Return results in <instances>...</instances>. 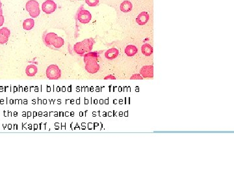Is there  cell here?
Here are the masks:
<instances>
[{
  "label": "cell",
  "mask_w": 234,
  "mask_h": 176,
  "mask_svg": "<svg viewBox=\"0 0 234 176\" xmlns=\"http://www.w3.org/2000/svg\"><path fill=\"white\" fill-rule=\"evenodd\" d=\"M77 18L79 21L82 24H87L92 19V15L91 13L87 10L82 9L79 11L77 14Z\"/></svg>",
  "instance_id": "cell-5"
},
{
  "label": "cell",
  "mask_w": 234,
  "mask_h": 176,
  "mask_svg": "<svg viewBox=\"0 0 234 176\" xmlns=\"http://www.w3.org/2000/svg\"><path fill=\"white\" fill-rule=\"evenodd\" d=\"M26 10L32 18H36L40 14L39 4L36 0H29L25 5Z\"/></svg>",
  "instance_id": "cell-3"
},
{
  "label": "cell",
  "mask_w": 234,
  "mask_h": 176,
  "mask_svg": "<svg viewBox=\"0 0 234 176\" xmlns=\"http://www.w3.org/2000/svg\"><path fill=\"white\" fill-rule=\"evenodd\" d=\"M142 53L146 56H150L153 54L152 46L149 44H144L141 47Z\"/></svg>",
  "instance_id": "cell-14"
},
{
  "label": "cell",
  "mask_w": 234,
  "mask_h": 176,
  "mask_svg": "<svg viewBox=\"0 0 234 176\" xmlns=\"http://www.w3.org/2000/svg\"><path fill=\"white\" fill-rule=\"evenodd\" d=\"M140 75L144 78H153L154 67L153 65H146L143 67L140 71Z\"/></svg>",
  "instance_id": "cell-7"
},
{
  "label": "cell",
  "mask_w": 234,
  "mask_h": 176,
  "mask_svg": "<svg viewBox=\"0 0 234 176\" xmlns=\"http://www.w3.org/2000/svg\"><path fill=\"white\" fill-rule=\"evenodd\" d=\"M64 44H65L64 39L60 37H57L52 46H54L56 48H60L64 45Z\"/></svg>",
  "instance_id": "cell-17"
},
{
  "label": "cell",
  "mask_w": 234,
  "mask_h": 176,
  "mask_svg": "<svg viewBox=\"0 0 234 176\" xmlns=\"http://www.w3.org/2000/svg\"><path fill=\"white\" fill-rule=\"evenodd\" d=\"M46 76L50 80H57L60 78L61 72L58 66L55 65H50L46 70Z\"/></svg>",
  "instance_id": "cell-4"
},
{
  "label": "cell",
  "mask_w": 234,
  "mask_h": 176,
  "mask_svg": "<svg viewBox=\"0 0 234 176\" xmlns=\"http://www.w3.org/2000/svg\"><path fill=\"white\" fill-rule=\"evenodd\" d=\"M25 72L28 76H33L37 72V67L35 65H29L26 68Z\"/></svg>",
  "instance_id": "cell-16"
},
{
  "label": "cell",
  "mask_w": 234,
  "mask_h": 176,
  "mask_svg": "<svg viewBox=\"0 0 234 176\" xmlns=\"http://www.w3.org/2000/svg\"><path fill=\"white\" fill-rule=\"evenodd\" d=\"M95 40L92 38L87 39L81 42L77 43L74 46V50L79 55H83L85 52H90L92 49Z\"/></svg>",
  "instance_id": "cell-2"
},
{
  "label": "cell",
  "mask_w": 234,
  "mask_h": 176,
  "mask_svg": "<svg viewBox=\"0 0 234 176\" xmlns=\"http://www.w3.org/2000/svg\"><path fill=\"white\" fill-rule=\"evenodd\" d=\"M105 80H108V79H112V80H115V77L114 76H106L105 78H104Z\"/></svg>",
  "instance_id": "cell-21"
},
{
  "label": "cell",
  "mask_w": 234,
  "mask_h": 176,
  "mask_svg": "<svg viewBox=\"0 0 234 176\" xmlns=\"http://www.w3.org/2000/svg\"><path fill=\"white\" fill-rule=\"evenodd\" d=\"M4 20H5V18H4V17L3 16H0V27L2 26L3 23H4Z\"/></svg>",
  "instance_id": "cell-20"
},
{
  "label": "cell",
  "mask_w": 234,
  "mask_h": 176,
  "mask_svg": "<svg viewBox=\"0 0 234 176\" xmlns=\"http://www.w3.org/2000/svg\"><path fill=\"white\" fill-rule=\"evenodd\" d=\"M0 8H2V3L0 2Z\"/></svg>",
  "instance_id": "cell-23"
},
{
  "label": "cell",
  "mask_w": 234,
  "mask_h": 176,
  "mask_svg": "<svg viewBox=\"0 0 234 176\" xmlns=\"http://www.w3.org/2000/svg\"><path fill=\"white\" fill-rule=\"evenodd\" d=\"M99 55L97 52H88L84 55L86 71L91 74H95L100 70V65L98 63Z\"/></svg>",
  "instance_id": "cell-1"
},
{
  "label": "cell",
  "mask_w": 234,
  "mask_h": 176,
  "mask_svg": "<svg viewBox=\"0 0 234 176\" xmlns=\"http://www.w3.org/2000/svg\"><path fill=\"white\" fill-rule=\"evenodd\" d=\"M132 8H133V5L132 2L128 1V0H125V1H124L121 4V6H120L121 11L123 13H128L129 11H131Z\"/></svg>",
  "instance_id": "cell-11"
},
{
  "label": "cell",
  "mask_w": 234,
  "mask_h": 176,
  "mask_svg": "<svg viewBox=\"0 0 234 176\" xmlns=\"http://www.w3.org/2000/svg\"><path fill=\"white\" fill-rule=\"evenodd\" d=\"M125 53L126 54L129 56V57H132L135 55L137 53L138 50L136 46L134 45H128L127 46L126 48H125Z\"/></svg>",
  "instance_id": "cell-13"
},
{
  "label": "cell",
  "mask_w": 234,
  "mask_h": 176,
  "mask_svg": "<svg viewBox=\"0 0 234 176\" xmlns=\"http://www.w3.org/2000/svg\"><path fill=\"white\" fill-rule=\"evenodd\" d=\"M86 3L90 7H95L99 3V0H85Z\"/></svg>",
  "instance_id": "cell-18"
},
{
  "label": "cell",
  "mask_w": 234,
  "mask_h": 176,
  "mask_svg": "<svg viewBox=\"0 0 234 176\" xmlns=\"http://www.w3.org/2000/svg\"><path fill=\"white\" fill-rule=\"evenodd\" d=\"M35 25V21L32 18H28L25 20L23 23V28L25 30H31Z\"/></svg>",
  "instance_id": "cell-15"
},
{
  "label": "cell",
  "mask_w": 234,
  "mask_h": 176,
  "mask_svg": "<svg viewBox=\"0 0 234 176\" xmlns=\"http://www.w3.org/2000/svg\"><path fill=\"white\" fill-rule=\"evenodd\" d=\"M119 54V51L117 48H110L107 50L105 53V57L108 59H114L117 58Z\"/></svg>",
  "instance_id": "cell-10"
},
{
  "label": "cell",
  "mask_w": 234,
  "mask_h": 176,
  "mask_svg": "<svg viewBox=\"0 0 234 176\" xmlns=\"http://www.w3.org/2000/svg\"><path fill=\"white\" fill-rule=\"evenodd\" d=\"M3 15V11H2V9L0 8V16H2Z\"/></svg>",
  "instance_id": "cell-22"
},
{
  "label": "cell",
  "mask_w": 234,
  "mask_h": 176,
  "mask_svg": "<svg viewBox=\"0 0 234 176\" xmlns=\"http://www.w3.org/2000/svg\"><path fill=\"white\" fill-rule=\"evenodd\" d=\"M149 14L147 12L140 13L136 18L137 23L140 25H145L149 20Z\"/></svg>",
  "instance_id": "cell-9"
},
{
  "label": "cell",
  "mask_w": 234,
  "mask_h": 176,
  "mask_svg": "<svg viewBox=\"0 0 234 176\" xmlns=\"http://www.w3.org/2000/svg\"><path fill=\"white\" fill-rule=\"evenodd\" d=\"M58 37L57 34L54 33H49L46 35V37L44 38V41L45 43L48 45V46H52L54 43L55 40L56 38Z\"/></svg>",
  "instance_id": "cell-12"
},
{
  "label": "cell",
  "mask_w": 234,
  "mask_h": 176,
  "mask_svg": "<svg viewBox=\"0 0 234 176\" xmlns=\"http://www.w3.org/2000/svg\"><path fill=\"white\" fill-rule=\"evenodd\" d=\"M57 9V5L53 0H46L42 5V10L46 14L53 13Z\"/></svg>",
  "instance_id": "cell-6"
},
{
  "label": "cell",
  "mask_w": 234,
  "mask_h": 176,
  "mask_svg": "<svg viewBox=\"0 0 234 176\" xmlns=\"http://www.w3.org/2000/svg\"><path fill=\"white\" fill-rule=\"evenodd\" d=\"M143 76L140 75V74H135L132 76V77L130 78V79L132 80H143Z\"/></svg>",
  "instance_id": "cell-19"
},
{
  "label": "cell",
  "mask_w": 234,
  "mask_h": 176,
  "mask_svg": "<svg viewBox=\"0 0 234 176\" xmlns=\"http://www.w3.org/2000/svg\"><path fill=\"white\" fill-rule=\"evenodd\" d=\"M10 32L7 28H2L0 29V44H3L7 43L10 37Z\"/></svg>",
  "instance_id": "cell-8"
}]
</instances>
